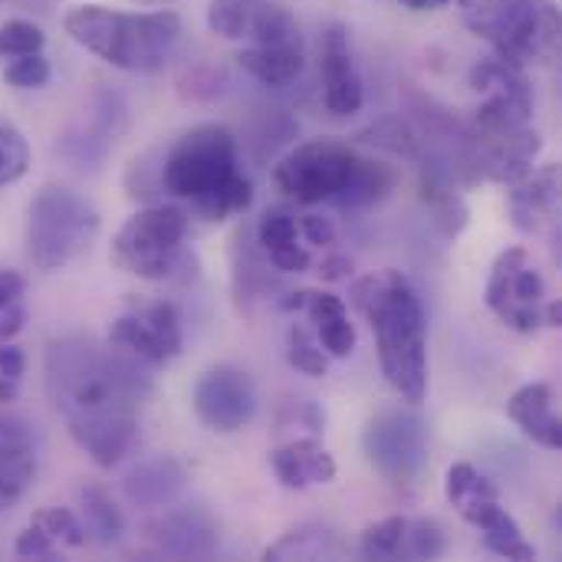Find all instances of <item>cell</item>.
I'll return each instance as SVG.
<instances>
[{
    "mask_svg": "<svg viewBox=\"0 0 562 562\" xmlns=\"http://www.w3.org/2000/svg\"><path fill=\"white\" fill-rule=\"evenodd\" d=\"M43 372L46 395L72 441L95 468H119L138 445V405L151 395L142 359L86 336H63L46 346Z\"/></svg>",
    "mask_w": 562,
    "mask_h": 562,
    "instance_id": "1",
    "label": "cell"
},
{
    "mask_svg": "<svg viewBox=\"0 0 562 562\" xmlns=\"http://www.w3.org/2000/svg\"><path fill=\"white\" fill-rule=\"evenodd\" d=\"M352 306L366 316L385 382L408 402L428 398V319L415 283L402 270L369 273L352 283Z\"/></svg>",
    "mask_w": 562,
    "mask_h": 562,
    "instance_id": "2",
    "label": "cell"
},
{
    "mask_svg": "<svg viewBox=\"0 0 562 562\" xmlns=\"http://www.w3.org/2000/svg\"><path fill=\"white\" fill-rule=\"evenodd\" d=\"M161 188L194 207L211 224L244 214L254 184L237 168V138L227 125L207 122L184 132L161 165Z\"/></svg>",
    "mask_w": 562,
    "mask_h": 562,
    "instance_id": "3",
    "label": "cell"
},
{
    "mask_svg": "<svg viewBox=\"0 0 562 562\" xmlns=\"http://www.w3.org/2000/svg\"><path fill=\"white\" fill-rule=\"evenodd\" d=\"M72 43L86 46L122 72H161L184 33L175 10H112L102 3H79L63 16Z\"/></svg>",
    "mask_w": 562,
    "mask_h": 562,
    "instance_id": "4",
    "label": "cell"
},
{
    "mask_svg": "<svg viewBox=\"0 0 562 562\" xmlns=\"http://www.w3.org/2000/svg\"><path fill=\"white\" fill-rule=\"evenodd\" d=\"M474 36L494 46V56L530 66L557 59L562 40V13L557 0H474L468 7Z\"/></svg>",
    "mask_w": 562,
    "mask_h": 562,
    "instance_id": "5",
    "label": "cell"
},
{
    "mask_svg": "<svg viewBox=\"0 0 562 562\" xmlns=\"http://www.w3.org/2000/svg\"><path fill=\"white\" fill-rule=\"evenodd\" d=\"M99 234V211L92 201L63 184H46L30 201L26 254L36 270L49 273L72 263Z\"/></svg>",
    "mask_w": 562,
    "mask_h": 562,
    "instance_id": "6",
    "label": "cell"
},
{
    "mask_svg": "<svg viewBox=\"0 0 562 562\" xmlns=\"http://www.w3.org/2000/svg\"><path fill=\"white\" fill-rule=\"evenodd\" d=\"M188 214L171 204H151L135 211L112 237V263L138 280L161 283L178 273L184 254Z\"/></svg>",
    "mask_w": 562,
    "mask_h": 562,
    "instance_id": "7",
    "label": "cell"
},
{
    "mask_svg": "<svg viewBox=\"0 0 562 562\" xmlns=\"http://www.w3.org/2000/svg\"><path fill=\"white\" fill-rule=\"evenodd\" d=\"M362 454L392 487H415L428 468V422L408 408H385L369 418Z\"/></svg>",
    "mask_w": 562,
    "mask_h": 562,
    "instance_id": "8",
    "label": "cell"
},
{
    "mask_svg": "<svg viewBox=\"0 0 562 562\" xmlns=\"http://www.w3.org/2000/svg\"><path fill=\"white\" fill-rule=\"evenodd\" d=\"M468 82L481 92V105L474 109V135L477 138H501L533 125V86L520 66L484 56L471 66Z\"/></svg>",
    "mask_w": 562,
    "mask_h": 562,
    "instance_id": "9",
    "label": "cell"
},
{
    "mask_svg": "<svg viewBox=\"0 0 562 562\" xmlns=\"http://www.w3.org/2000/svg\"><path fill=\"white\" fill-rule=\"evenodd\" d=\"M356 158L359 155L336 138H313L277 161L273 184L300 204H323L342 191Z\"/></svg>",
    "mask_w": 562,
    "mask_h": 562,
    "instance_id": "10",
    "label": "cell"
},
{
    "mask_svg": "<svg viewBox=\"0 0 562 562\" xmlns=\"http://www.w3.org/2000/svg\"><path fill=\"white\" fill-rule=\"evenodd\" d=\"M487 306L491 313L524 336L543 329V303H547V283L540 270L533 267L527 247H510L497 257L491 280H487Z\"/></svg>",
    "mask_w": 562,
    "mask_h": 562,
    "instance_id": "11",
    "label": "cell"
},
{
    "mask_svg": "<svg viewBox=\"0 0 562 562\" xmlns=\"http://www.w3.org/2000/svg\"><path fill=\"white\" fill-rule=\"evenodd\" d=\"M109 346H119L148 366H168L184 349L181 313L175 310V303L165 300L138 306L112 323Z\"/></svg>",
    "mask_w": 562,
    "mask_h": 562,
    "instance_id": "12",
    "label": "cell"
},
{
    "mask_svg": "<svg viewBox=\"0 0 562 562\" xmlns=\"http://www.w3.org/2000/svg\"><path fill=\"white\" fill-rule=\"evenodd\" d=\"M191 405L201 425L221 435H234L257 412V385L250 372L237 366H214L198 379Z\"/></svg>",
    "mask_w": 562,
    "mask_h": 562,
    "instance_id": "13",
    "label": "cell"
},
{
    "mask_svg": "<svg viewBox=\"0 0 562 562\" xmlns=\"http://www.w3.org/2000/svg\"><path fill=\"white\" fill-rule=\"evenodd\" d=\"M207 26L224 40H247V43L303 40L296 16L273 0H211Z\"/></svg>",
    "mask_w": 562,
    "mask_h": 562,
    "instance_id": "14",
    "label": "cell"
},
{
    "mask_svg": "<svg viewBox=\"0 0 562 562\" xmlns=\"http://www.w3.org/2000/svg\"><path fill=\"white\" fill-rule=\"evenodd\" d=\"M142 533L175 560H211L221 550V524L204 507H161L158 517L145 520Z\"/></svg>",
    "mask_w": 562,
    "mask_h": 562,
    "instance_id": "15",
    "label": "cell"
},
{
    "mask_svg": "<svg viewBox=\"0 0 562 562\" xmlns=\"http://www.w3.org/2000/svg\"><path fill=\"white\" fill-rule=\"evenodd\" d=\"M319 79L323 102L333 115H356L366 105V86L352 56L349 26L329 23L319 40Z\"/></svg>",
    "mask_w": 562,
    "mask_h": 562,
    "instance_id": "16",
    "label": "cell"
},
{
    "mask_svg": "<svg viewBox=\"0 0 562 562\" xmlns=\"http://www.w3.org/2000/svg\"><path fill=\"white\" fill-rule=\"evenodd\" d=\"M507 211L520 234H540L560 211V165L533 168L527 178L507 184Z\"/></svg>",
    "mask_w": 562,
    "mask_h": 562,
    "instance_id": "17",
    "label": "cell"
},
{
    "mask_svg": "<svg viewBox=\"0 0 562 562\" xmlns=\"http://www.w3.org/2000/svg\"><path fill=\"white\" fill-rule=\"evenodd\" d=\"M184 491H188V471L171 454H158V458H148L142 464H135L122 481L125 501L132 507H142V510L171 507V504L181 501Z\"/></svg>",
    "mask_w": 562,
    "mask_h": 562,
    "instance_id": "18",
    "label": "cell"
},
{
    "mask_svg": "<svg viewBox=\"0 0 562 562\" xmlns=\"http://www.w3.org/2000/svg\"><path fill=\"white\" fill-rule=\"evenodd\" d=\"M36 477V451L30 425L16 415L0 418V514L10 510Z\"/></svg>",
    "mask_w": 562,
    "mask_h": 562,
    "instance_id": "19",
    "label": "cell"
},
{
    "mask_svg": "<svg viewBox=\"0 0 562 562\" xmlns=\"http://www.w3.org/2000/svg\"><path fill=\"white\" fill-rule=\"evenodd\" d=\"M507 418L540 448L562 451V422L557 415V392L547 382H530L517 389L507 402Z\"/></svg>",
    "mask_w": 562,
    "mask_h": 562,
    "instance_id": "20",
    "label": "cell"
},
{
    "mask_svg": "<svg viewBox=\"0 0 562 562\" xmlns=\"http://www.w3.org/2000/svg\"><path fill=\"white\" fill-rule=\"evenodd\" d=\"M273 474L286 491H306L313 484H333L336 481V458L313 438H293L280 445L270 454Z\"/></svg>",
    "mask_w": 562,
    "mask_h": 562,
    "instance_id": "21",
    "label": "cell"
},
{
    "mask_svg": "<svg viewBox=\"0 0 562 562\" xmlns=\"http://www.w3.org/2000/svg\"><path fill=\"white\" fill-rule=\"evenodd\" d=\"M461 520H468L481 533V540L491 553L517 562L537 560V547L524 537L520 524L507 514L501 497H491V501H481V504L461 510Z\"/></svg>",
    "mask_w": 562,
    "mask_h": 562,
    "instance_id": "22",
    "label": "cell"
},
{
    "mask_svg": "<svg viewBox=\"0 0 562 562\" xmlns=\"http://www.w3.org/2000/svg\"><path fill=\"white\" fill-rule=\"evenodd\" d=\"M306 316L316 326V339L323 346L326 356L333 359H346L356 349V326L349 323V310L346 300L336 293H323V290H306Z\"/></svg>",
    "mask_w": 562,
    "mask_h": 562,
    "instance_id": "23",
    "label": "cell"
},
{
    "mask_svg": "<svg viewBox=\"0 0 562 562\" xmlns=\"http://www.w3.org/2000/svg\"><path fill=\"white\" fill-rule=\"evenodd\" d=\"M303 40L290 43H247L237 53V66L263 82V86H286L303 72Z\"/></svg>",
    "mask_w": 562,
    "mask_h": 562,
    "instance_id": "24",
    "label": "cell"
},
{
    "mask_svg": "<svg viewBox=\"0 0 562 562\" xmlns=\"http://www.w3.org/2000/svg\"><path fill=\"white\" fill-rule=\"evenodd\" d=\"M418 188H422V201L428 204V211H431L435 224L441 227V234L445 237H458L468 227V214L471 211H468L464 198L454 188L451 168H445L438 161H425Z\"/></svg>",
    "mask_w": 562,
    "mask_h": 562,
    "instance_id": "25",
    "label": "cell"
},
{
    "mask_svg": "<svg viewBox=\"0 0 562 562\" xmlns=\"http://www.w3.org/2000/svg\"><path fill=\"white\" fill-rule=\"evenodd\" d=\"M395 181H398V175H395L392 165H382V161H375V158H362V155H359L356 165H352L349 181H346L342 191L333 198V204L342 207V211L372 207V204L385 201V198L395 191Z\"/></svg>",
    "mask_w": 562,
    "mask_h": 562,
    "instance_id": "26",
    "label": "cell"
},
{
    "mask_svg": "<svg viewBox=\"0 0 562 562\" xmlns=\"http://www.w3.org/2000/svg\"><path fill=\"white\" fill-rule=\"evenodd\" d=\"M263 557L267 560H329V557H339V537L329 527L303 524L283 533L273 547H267Z\"/></svg>",
    "mask_w": 562,
    "mask_h": 562,
    "instance_id": "27",
    "label": "cell"
},
{
    "mask_svg": "<svg viewBox=\"0 0 562 562\" xmlns=\"http://www.w3.org/2000/svg\"><path fill=\"white\" fill-rule=\"evenodd\" d=\"M79 501H82V514H86V530L102 547L119 543L125 533V520H122V510L112 504V497L102 487H82Z\"/></svg>",
    "mask_w": 562,
    "mask_h": 562,
    "instance_id": "28",
    "label": "cell"
},
{
    "mask_svg": "<svg viewBox=\"0 0 562 562\" xmlns=\"http://www.w3.org/2000/svg\"><path fill=\"white\" fill-rule=\"evenodd\" d=\"M356 138L362 145H375V148H382L389 155H402V158H418L422 155V138L402 115H385V119L372 122L369 128H362Z\"/></svg>",
    "mask_w": 562,
    "mask_h": 562,
    "instance_id": "29",
    "label": "cell"
},
{
    "mask_svg": "<svg viewBox=\"0 0 562 562\" xmlns=\"http://www.w3.org/2000/svg\"><path fill=\"white\" fill-rule=\"evenodd\" d=\"M445 494L451 501V507L461 514L481 501H491V497H501L497 484L491 477H484L474 464L461 461V464H451L448 468V481H445Z\"/></svg>",
    "mask_w": 562,
    "mask_h": 562,
    "instance_id": "30",
    "label": "cell"
},
{
    "mask_svg": "<svg viewBox=\"0 0 562 562\" xmlns=\"http://www.w3.org/2000/svg\"><path fill=\"white\" fill-rule=\"evenodd\" d=\"M26 323V280L16 270H0V342H10Z\"/></svg>",
    "mask_w": 562,
    "mask_h": 562,
    "instance_id": "31",
    "label": "cell"
},
{
    "mask_svg": "<svg viewBox=\"0 0 562 562\" xmlns=\"http://www.w3.org/2000/svg\"><path fill=\"white\" fill-rule=\"evenodd\" d=\"M405 527H408L405 517H385V520L372 524L359 540L362 560H398L402 543H405Z\"/></svg>",
    "mask_w": 562,
    "mask_h": 562,
    "instance_id": "32",
    "label": "cell"
},
{
    "mask_svg": "<svg viewBox=\"0 0 562 562\" xmlns=\"http://www.w3.org/2000/svg\"><path fill=\"white\" fill-rule=\"evenodd\" d=\"M33 524L56 543V547H69V550H82L89 540L86 524L69 510V507H46L33 517Z\"/></svg>",
    "mask_w": 562,
    "mask_h": 562,
    "instance_id": "33",
    "label": "cell"
},
{
    "mask_svg": "<svg viewBox=\"0 0 562 562\" xmlns=\"http://www.w3.org/2000/svg\"><path fill=\"white\" fill-rule=\"evenodd\" d=\"M286 362L310 379H323L326 375V352L319 346V339L310 336L306 326H290L286 333Z\"/></svg>",
    "mask_w": 562,
    "mask_h": 562,
    "instance_id": "34",
    "label": "cell"
},
{
    "mask_svg": "<svg viewBox=\"0 0 562 562\" xmlns=\"http://www.w3.org/2000/svg\"><path fill=\"white\" fill-rule=\"evenodd\" d=\"M448 550V537L445 527L431 517H422L415 524L405 527V543H402V557L408 560H438Z\"/></svg>",
    "mask_w": 562,
    "mask_h": 562,
    "instance_id": "35",
    "label": "cell"
},
{
    "mask_svg": "<svg viewBox=\"0 0 562 562\" xmlns=\"http://www.w3.org/2000/svg\"><path fill=\"white\" fill-rule=\"evenodd\" d=\"M46 33L33 20H7L0 23V59H16L26 53H43Z\"/></svg>",
    "mask_w": 562,
    "mask_h": 562,
    "instance_id": "36",
    "label": "cell"
},
{
    "mask_svg": "<svg viewBox=\"0 0 562 562\" xmlns=\"http://www.w3.org/2000/svg\"><path fill=\"white\" fill-rule=\"evenodd\" d=\"M30 168V145L23 132L10 122H0V188L13 184Z\"/></svg>",
    "mask_w": 562,
    "mask_h": 562,
    "instance_id": "37",
    "label": "cell"
},
{
    "mask_svg": "<svg viewBox=\"0 0 562 562\" xmlns=\"http://www.w3.org/2000/svg\"><path fill=\"white\" fill-rule=\"evenodd\" d=\"M296 234H300L296 217H293L290 211H283V207L267 211V214L260 217V224H257V244H260L263 254L296 244Z\"/></svg>",
    "mask_w": 562,
    "mask_h": 562,
    "instance_id": "38",
    "label": "cell"
},
{
    "mask_svg": "<svg viewBox=\"0 0 562 562\" xmlns=\"http://www.w3.org/2000/svg\"><path fill=\"white\" fill-rule=\"evenodd\" d=\"M53 76V66L43 53H26V56H16L7 63L3 69V79L7 86L13 89H43Z\"/></svg>",
    "mask_w": 562,
    "mask_h": 562,
    "instance_id": "39",
    "label": "cell"
},
{
    "mask_svg": "<svg viewBox=\"0 0 562 562\" xmlns=\"http://www.w3.org/2000/svg\"><path fill=\"white\" fill-rule=\"evenodd\" d=\"M277 425H280V428H303L306 435L316 438V435L326 428V415H323V408H319L316 402H310V398H293V402H286V405L280 408Z\"/></svg>",
    "mask_w": 562,
    "mask_h": 562,
    "instance_id": "40",
    "label": "cell"
},
{
    "mask_svg": "<svg viewBox=\"0 0 562 562\" xmlns=\"http://www.w3.org/2000/svg\"><path fill=\"white\" fill-rule=\"evenodd\" d=\"M16 557L20 560H56L59 557V547L36 527V524H30L20 537H16Z\"/></svg>",
    "mask_w": 562,
    "mask_h": 562,
    "instance_id": "41",
    "label": "cell"
},
{
    "mask_svg": "<svg viewBox=\"0 0 562 562\" xmlns=\"http://www.w3.org/2000/svg\"><path fill=\"white\" fill-rule=\"evenodd\" d=\"M267 263L273 270H280V273H306L313 267V257L300 244H290V247H280V250H270Z\"/></svg>",
    "mask_w": 562,
    "mask_h": 562,
    "instance_id": "42",
    "label": "cell"
},
{
    "mask_svg": "<svg viewBox=\"0 0 562 562\" xmlns=\"http://www.w3.org/2000/svg\"><path fill=\"white\" fill-rule=\"evenodd\" d=\"M296 227L306 237V244H313V247H333L336 237H339L333 217H323V214H306Z\"/></svg>",
    "mask_w": 562,
    "mask_h": 562,
    "instance_id": "43",
    "label": "cell"
},
{
    "mask_svg": "<svg viewBox=\"0 0 562 562\" xmlns=\"http://www.w3.org/2000/svg\"><path fill=\"white\" fill-rule=\"evenodd\" d=\"M352 260L349 257H342V254H333V257H326L323 263H319V277L326 280V283H342V280H349L352 277Z\"/></svg>",
    "mask_w": 562,
    "mask_h": 562,
    "instance_id": "44",
    "label": "cell"
},
{
    "mask_svg": "<svg viewBox=\"0 0 562 562\" xmlns=\"http://www.w3.org/2000/svg\"><path fill=\"white\" fill-rule=\"evenodd\" d=\"M560 323H562V303L560 300H547V303H543V326L560 329Z\"/></svg>",
    "mask_w": 562,
    "mask_h": 562,
    "instance_id": "45",
    "label": "cell"
},
{
    "mask_svg": "<svg viewBox=\"0 0 562 562\" xmlns=\"http://www.w3.org/2000/svg\"><path fill=\"white\" fill-rule=\"evenodd\" d=\"M402 7H408V10H441V7H448L451 0H398Z\"/></svg>",
    "mask_w": 562,
    "mask_h": 562,
    "instance_id": "46",
    "label": "cell"
},
{
    "mask_svg": "<svg viewBox=\"0 0 562 562\" xmlns=\"http://www.w3.org/2000/svg\"><path fill=\"white\" fill-rule=\"evenodd\" d=\"M306 306V290H300V293H290L283 303H280V310L283 313H293V310H303Z\"/></svg>",
    "mask_w": 562,
    "mask_h": 562,
    "instance_id": "47",
    "label": "cell"
},
{
    "mask_svg": "<svg viewBox=\"0 0 562 562\" xmlns=\"http://www.w3.org/2000/svg\"><path fill=\"white\" fill-rule=\"evenodd\" d=\"M138 3H145V7H161V3H171V0H138Z\"/></svg>",
    "mask_w": 562,
    "mask_h": 562,
    "instance_id": "48",
    "label": "cell"
},
{
    "mask_svg": "<svg viewBox=\"0 0 562 562\" xmlns=\"http://www.w3.org/2000/svg\"><path fill=\"white\" fill-rule=\"evenodd\" d=\"M0 402H3V405H7V402H10V395H7V392H3V385H0Z\"/></svg>",
    "mask_w": 562,
    "mask_h": 562,
    "instance_id": "49",
    "label": "cell"
},
{
    "mask_svg": "<svg viewBox=\"0 0 562 562\" xmlns=\"http://www.w3.org/2000/svg\"><path fill=\"white\" fill-rule=\"evenodd\" d=\"M458 3H461V7H464V10H468V7H471V3H474V0H458Z\"/></svg>",
    "mask_w": 562,
    "mask_h": 562,
    "instance_id": "50",
    "label": "cell"
},
{
    "mask_svg": "<svg viewBox=\"0 0 562 562\" xmlns=\"http://www.w3.org/2000/svg\"><path fill=\"white\" fill-rule=\"evenodd\" d=\"M0 3H3V0H0ZM23 3H30V0H23Z\"/></svg>",
    "mask_w": 562,
    "mask_h": 562,
    "instance_id": "51",
    "label": "cell"
}]
</instances>
